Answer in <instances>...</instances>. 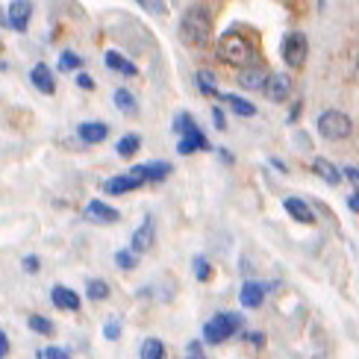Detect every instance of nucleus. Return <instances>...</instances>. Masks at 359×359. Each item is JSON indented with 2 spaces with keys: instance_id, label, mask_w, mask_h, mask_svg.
Here are the masks:
<instances>
[{
  "instance_id": "nucleus-18",
  "label": "nucleus",
  "mask_w": 359,
  "mask_h": 359,
  "mask_svg": "<svg viewBox=\"0 0 359 359\" xmlns=\"http://www.w3.org/2000/svg\"><path fill=\"white\" fill-rule=\"evenodd\" d=\"M283 209H286V212H289L294 221H301V224H312V221H316L312 209H309L301 198H286V201H283Z\"/></svg>"
},
{
  "instance_id": "nucleus-25",
  "label": "nucleus",
  "mask_w": 359,
  "mask_h": 359,
  "mask_svg": "<svg viewBox=\"0 0 359 359\" xmlns=\"http://www.w3.org/2000/svg\"><path fill=\"white\" fill-rule=\"evenodd\" d=\"M194 77H198V88H201L203 95H221L218 86H215V74L212 71H198Z\"/></svg>"
},
{
  "instance_id": "nucleus-31",
  "label": "nucleus",
  "mask_w": 359,
  "mask_h": 359,
  "mask_svg": "<svg viewBox=\"0 0 359 359\" xmlns=\"http://www.w3.org/2000/svg\"><path fill=\"white\" fill-rule=\"evenodd\" d=\"M139 6H144L147 12H156V15H165V0H136Z\"/></svg>"
},
{
  "instance_id": "nucleus-24",
  "label": "nucleus",
  "mask_w": 359,
  "mask_h": 359,
  "mask_svg": "<svg viewBox=\"0 0 359 359\" xmlns=\"http://www.w3.org/2000/svg\"><path fill=\"white\" fill-rule=\"evenodd\" d=\"M139 147H142V139L136 136V133H130V136H124L121 142H118V147H115V151H118V156H121V159H127V156H133V154H136Z\"/></svg>"
},
{
  "instance_id": "nucleus-16",
  "label": "nucleus",
  "mask_w": 359,
  "mask_h": 359,
  "mask_svg": "<svg viewBox=\"0 0 359 359\" xmlns=\"http://www.w3.org/2000/svg\"><path fill=\"white\" fill-rule=\"evenodd\" d=\"M50 301L59 306V309H65V312H74V309H80V294L68 289V286H53L50 292Z\"/></svg>"
},
{
  "instance_id": "nucleus-32",
  "label": "nucleus",
  "mask_w": 359,
  "mask_h": 359,
  "mask_svg": "<svg viewBox=\"0 0 359 359\" xmlns=\"http://www.w3.org/2000/svg\"><path fill=\"white\" fill-rule=\"evenodd\" d=\"M186 359H206L201 341H189V345H186Z\"/></svg>"
},
{
  "instance_id": "nucleus-36",
  "label": "nucleus",
  "mask_w": 359,
  "mask_h": 359,
  "mask_svg": "<svg viewBox=\"0 0 359 359\" xmlns=\"http://www.w3.org/2000/svg\"><path fill=\"white\" fill-rule=\"evenodd\" d=\"M24 271H27V274H36V271H39V257H27V259H24Z\"/></svg>"
},
{
  "instance_id": "nucleus-6",
  "label": "nucleus",
  "mask_w": 359,
  "mask_h": 359,
  "mask_svg": "<svg viewBox=\"0 0 359 359\" xmlns=\"http://www.w3.org/2000/svg\"><path fill=\"white\" fill-rule=\"evenodd\" d=\"M147 183V177H144V165H133L127 174H118L112 180H107L103 183V191L107 194H127V191H136Z\"/></svg>"
},
{
  "instance_id": "nucleus-23",
  "label": "nucleus",
  "mask_w": 359,
  "mask_h": 359,
  "mask_svg": "<svg viewBox=\"0 0 359 359\" xmlns=\"http://www.w3.org/2000/svg\"><path fill=\"white\" fill-rule=\"evenodd\" d=\"M139 356L142 359H165V345H162L159 339H144Z\"/></svg>"
},
{
  "instance_id": "nucleus-15",
  "label": "nucleus",
  "mask_w": 359,
  "mask_h": 359,
  "mask_svg": "<svg viewBox=\"0 0 359 359\" xmlns=\"http://www.w3.org/2000/svg\"><path fill=\"white\" fill-rule=\"evenodd\" d=\"M29 80H33V86L39 88V92H44V95H53V88H56V77H53V71L44 65V62H39L33 71H29Z\"/></svg>"
},
{
  "instance_id": "nucleus-4",
  "label": "nucleus",
  "mask_w": 359,
  "mask_h": 359,
  "mask_svg": "<svg viewBox=\"0 0 359 359\" xmlns=\"http://www.w3.org/2000/svg\"><path fill=\"white\" fill-rule=\"evenodd\" d=\"M242 327H245V318L238 312H218L215 318H209L203 324V341L206 345H221V341L236 336Z\"/></svg>"
},
{
  "instance_id": "nucleus-38",
  "label": "nucleus",
  "mask_w": 359,
  "mask_h": 359,
  "mask_svg": "<svg viewBox=\"0 0 359 359\" xmlns=\"http://www.w3.org/2000/svg\"><path fill=\"white\" fill-rule=\"evenodd\" d=\"M345 177L351 180V183L356 186V191H359V168H345Z\"/></svg>"
},
{
  "instance_id": "nucleus-41",
  "label": "nucleus",
  "mask_w": 359,
  "mask_h": 359,
  "mask_svg": "<svg viewBox=\"0 0 359 359\" xmlns=\"http://www.w3.org/2000/svg\"><path fill=\"white\" fill-rule=\"evenodd\" d=\"M356 68H359V56H356Z\"/></svg>"
},
{
  "instance_id": "nucleus-30",
  "label": "nucleus",
  "mask_w": 359,
  "mask_h": 359,
  "mask_svg": "<svg viewBox=\"0 0 359 359\" xmlns=\"http://www.w3.org/2000/svg\"><path fill=\"white\" fill-rule=\"evenodd\" d=\"M27 324L33 327L36 333H41V336H50V333H53V324H50L48 318H41V316H33V318H29Z\"/></svg>"
},
{
  "instance_id": "nucleus-26",
  "label": "nucleus",
  "mask_w": 359,
  "mask_h": 359,
  "mask_svg": "<svg viewBox=\"0 0 359 359\" xmlns=\"http://www.w3.org/2000/svg\"><path fill=\"white\" fill-rule=\"evenodd\" d=\"M88 297H92V301H107L109 297V283L107 280H88Z\"/></svg>"
},
{
  "instance_id": "nucleus-14",
  "label": "nucleus",
  "mask_w": 359,
  "mask_h": 359,
  "mask_svg": "<svg viewBox=\"0 0 359 359\" xmlns=\"http://www.w3.org/2000/svg\"><path fill=\"white\" fill-rule=\"evenodd\" d=\"M312 171H316L327 186H341V180H345V174H341L330 159H324V156H316V162H312Z\"/></svg>"
},
{
  "instance_id": "nucleus-40",
  "label": "nucleus",
  "mask_w": 359,
  "mask_h": 359,
  "mask_svg": "<svg viewBox=\"0 0 359 359\" xmlns=\"http://www.w3.org/2000/svg\"><path fill=\"white\" fill-rule=\"evenodd\" d=\"M348 206H351V212H356V215H359V191H353L351 198H348Z\"/></svg>"
},
{
  "instance_id": "nucleus-17",
  "label": "nucleus",
  "mask_w": 359,
  "mask_h": 359,
  "mask_svg": "<svg viewBox=\"0 0 359 359\" xmlns=\"http://www.w3.org/2000/svg\"><path fill=\"white\" fill-rule=\"evenodd\" d=\"M77 133H80V142H86V144H97V142L107 139L109 127L103 124V121H83Z\"/></svg>"
},
{
  "instance_id": "nucleus-19",
  "label": "nucleus",
  "mask_w": 359,
  "mask_h": 359,
  "mask_svg": "<svg viewBox=\"0 0 359 359\" xmlns=\"http://www.w3.org/2000/svg\"><path fill=\"white\" fill-rule=\"evenodd\" d=\"M107 68H112V71H121L124 77H139V68L130 62V59H124L118 50H109L107 53Z\"/></svg>"
},
{
  "instance_id": "nucleus-9",
  "label": "nucleus",
  "mask_w": 359,
  "mask_h": 359,
  "mask_svg": "<svg viewBox=\"0 0 359 359\" xmlns=\"http://www.w3.org/2000/svg\"><path fill=\"white\" fill-rule=\"evenodd\" d=\"M268 68L265 65H248V68H242V74L236 77V83L245 88V92H257V88H262L265 83H268Z\"/></svg>"
},
{
  "instance_id": "nucleus-33",
  "label": "nucleus",
  "mask_w": 359,
  "mask_h": 359,
  "mask_svg": "<svg viewBox=\"0 0 359 359\" xmlns=\"http://www.w3.org/2000/svg\"><path fill=\"white\" fill-rule=\"evenodd\" d=\"M39 359H71V356H68V351H62V348H44V351L39 353Z\"/></svg>"
},
{
  "instance_id": "nucleus-22",
  "label": "nucleus",
  "mask_w": 359,
  "mask_h": 359,
  "mask_svg": "<svg viewBox=\"0 0 359 359\" xmlns=\"http://www.w3.org/2000/svg\"><path fill=\"white\" fill-rule=\"evenodd\" d=\"M171 174V165L168 162H147L144 165V177H147V183H159V180H165Z\"/></svg>"
},
{
  "instance_id": "nucleus-28",
  "label": "nucleus",
  "mask_w": 359,
  "mask_h": 359,
  "mask_svg": "<svg viewBox=\"0 0 359 359\" xmlns=\"http://www.w3.org/2000/svg\"><path fill=\"white\" fill-rule=\"evenodd\" d=\"M115 262H118V268L130 271V268L139 265V253H133V250H118V253H115Z\"/></svg>"
},
{
  "instance_id": "nucleus-27",
  "label": "nucleus",
  "mask_w": 359,
  "mask_h": 359,
  "mask_svg": "<svg viewBox=\"0 0 359 359\" xmlns=\"http://www.w3.org/2000/svg\"><path fill=\"white\" fill-rule=\"evenodd\" d=\"M191 271H194V277H198L201 283H206L209 277H212V268H209V259L206 257H194L191 259Z\"/></svg>"
},
{
  "instance_id": "nucleus-3",
  "label": "nucleus",
  "mask_w": 359,
  "mask_h": 359,
  "mask_svg": "<svg viewBox=\"0 0 359 359\" xmlns=\"http://www.w3.org/2000/svg\"><path fill=\"white\" fill-rule=\"evenodd\" d=\"M171 130L180 136V142H177V151H180V156H191L194 151H209V142H206V136L198 130V124H194V118L189 115V112H180L177 118H174V124H171Z\"/></svg>"
},
{
  "instance_id": "nucleus-29",
  "label": "nucleus",
  "mask_w": 359,
  "mask_h": 359,
  "mask_svg": "<svg viewBox=\"0 0 359 359\" xmlns=\"http://www.w3.org/2000/svg\"><path fill=\"white\" fill-rule=\"evenodd\" d=\"M80 65H83L80 53H71V50H65L62 59H59V68H62V71H80Z\"/></svg>"
},
{
  "instance_id": "nucleus-35",
  "label": "nucleus",
  "mask_w": 359,
  "mask_h": 359,
  "mask_svg": "<svg viewBox=\"0 0 359 359\" xmlns=\"http://www.w3.org/2000/svg\"><path fill=\"white\" fill-rule=\"evenodd\" d=\"M212 121L218 130H227V115L221 112V107H212Z\"/></svg>"
},
{
  "instance_id": "nucleus-1",
  "label": "nucleus",
  "mask_w": 359,
  "mask_h": 359,
  "mask_svg": "<svg viewBox=\"0 0 359 359\" xmlns=\"http://www.w3.org/2000/svg\"><path fill=\"white\" fill-rule=\"evenodd\" d=\"M212 36V18H209L206 6H189L180 18V39L189 48H203Z\"/></svg>"
},
{
  "instance_id": "nucleus-7",
  "label": "nucleus",
  "mask_w": 359,
  "mask_h": 359,
  "mask_svg": "<svg viewBox=\"0 0 359 359\" xmlns=\"http://www.w3.org/2000/svg\"><path fill=\"white\" fill-rule=\"evenodd\" d=\"M306 53H309V41H306V36L301 33V29L289 33L286 41H283V62H286L289 68H304Z\"/></svg>"
},
{
  "instance_id": "nucleus-39",
  "label": "nucleus",
  "mask_w": 359,
  "mask_h": 359,
  "mask_svg": "<svg viewBox=\"0 0 359 359\" xmlns=\"http://www.w3.org/2000/svg\"><path fill=\"white\" fill-rule=\"evenodd\" d=\"M77 86H83V88H95V83H92V77H88V74H77Z\"/></svg>"
},
{
  "instance_id": "nucleus-12",
  "label": "nucleus",
  "mask_w": 359,
  "mask_h": 359,
  "mask_svg": "<svg viewBox=\"0 0 359 359\" xmlns=\"http://www.w3.org/2000/svg\"><path fill=\"white\" fill-rule=\"evenodd\" d=\"M86 218L95 221V224H115L118 218H121V212H118L115 206L103 203V201H92V203L86 206Z\"/></svg>"
},
{
  "instance_id": "nucleus-8",
  "label": "nucleus",
  "mask_w": 359,
  "mask_h": 359,
  "mask_svg": "<svg viewBox=\"0 0 359 359\" xmlns=\"http://www.w3.org/2000/svg\"><path fill=\"white\" fill-rule=\"evenodd\" d=\"M262 92H265V97L271 103L289 100V95H292V77H286V74H271L268 83L262 86Z\"/></svg>"
},
{
  "instance_id": "nucleus-10",
  "label": "nucleus",
  "mask_w": 359,
  "mask_h": 359,
  "mask_svg": "<svg viewBox=\"0 0 359 359\" xmlns=\"http://www.w3.org/2000/svg\"><path fill=\"white\" fill-rule=\"evenodd\" d=\"M154 236H156V224H154V218L147 215L144 221H142V227L133 233V238H130V250L133 253H144V250H151V245H154Z\"/></svg>"
},
{
  "instance_id": "nucleus-2",
  "label": "nucleus",
  "mask_w": 359,
  "mask_h": 359,
  "mask_svg": "<svg viewBox=\"0 0 359 359\" xmlns=\"http://www.w3.org/2000/svg\"><path fill=\"white\" fill-rule=\"evenodd\" d=\"M218 59L227 65H236V68H248L253 65V59H257V48H253V41L245 39V33H224L218 39Z\"/></svg>"
},
{
  "instance_id": "nucleus-11",
  "label": "nucleus",
  "mask_w": 359,
  "mask_h": 359,
  "mask_svg": "<svg viewBox=\"0 0 359 359\" xmlns=\"http://www.w3.org/2000/svg\"><path fill=\"white\" fill-rule=\"evenodd\" d=\"M29 15H33V6H29L27 0H12L9 9H6V24L15 29V33H24Z\"/></svg>"
},
{
  "instance_id": "nucleus-5",
  "label": "nucleus",
  "mask_w": 359,
  "mask_h": 359,
  "mask_svg": "<svg viewBox=\"0 0 359 359\" xmlns=\"http://www.w3.org/2000/svg\"><path fill=\"white\" fill-rule=\"evenodd\" d=\"M318 133L324 139H330V142H341V139H348L351 133H353V121L345 115V112H339V109H324L318 115Z\"/></svg>"
},
{
  "instance_id": "nucleus-20",
  "label": "nucleus",
  "mask_w": 359,
  "mask_h": 359,
  "mask_svg": "<svg viewBox=\"0 0 359 359\" xmlns=\"http://www.w3.org/2000/svg\"><path fill=\"white\" fill-rule=\"evenodd\" d=\"M224 103H230V109L236 112V115H242V118H253L257 115V107H253L250 100H245V97H236V95H218Z\"/></svg>"
},
{
  "instance_id": "nucleus-37",
  "label": "nucleus",
  "mask_w": 359,
  "mask_h": 359,
  "mask_svg": "<svg viewBox=\"0 0 359 359\" xmlns=\"http://www.w3.org/2000/svg\"><path fill=\"white\" fill-rule=\"evenodd\" d=\"M9 353V336L4 333V330H0V359H4Z\"/></svg>"
},
{
  "instance_id": "nucleus-21",
  "label": "nucleus",
  "mask_w": 359,
  "mask_h": 359,
  "mask_svg": "<svg viewBox=\"0 0 359 359\" xmlns=\"http://www.w3.org/2000/svg\"><path fill=\"white\" fill-rule=\"evenodd\" d=\"M115 107H118V112H124V115H136L139 112V103L127 92V88H118L115 92Z\"/></svg>"
},
{
  "instance_id": "nucleus-34",
  "label": "nucleus",
  "mask_w": 359,
  "mask_h": 359,
  "mask_svg": "<svg viewBox=\"0 0 359 359\" xmlns=\"http://www.w3.org/2000/svg\"><path fill=\"white\" fill-rule=\"evenodd\" d=\"M118 333H121V324H118V321H109L107 327H103V336H107L109 341H115V339H118Z\"/></svg>"
},
{
  "instance_id": "nucleus-13",
  "label": "nucleus",
  "mask_w": 359,
  "mask_h": 359,
  "mask_svg": "<svg viewBox=\"0 0 359 359\" xmlns=\"http://www.w3.org/2000/svg\"><path fill=\"white\" fill-rule=\"evenodd\" d=\"M265 286L262 283H257V280H245V286H242V292H238V301H242V306L245 309H257V306H262V301H265Z\"/></svg>"
}]
</instances>
